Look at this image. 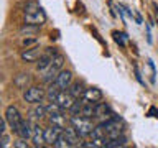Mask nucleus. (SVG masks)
Listing matches in <instances>:
<instances>
[{"label": "nucleus", "mask_w": 158, "mask_h": 148, "mask_svg": "<svg viewBox=\"0 0 158 148\" xmlns=\"http://www.w3.org/2000/svg\"><path fill=\"white\" fill-rule=\"evenodd\" d=\"M71 125L76 128V132L81 137L92 135L94 125H92L91 118H87V117H71Z\"/></svg>", "instance_id": "obj_4"}, {"label": "nucleus", "mask_w": 158, "mask_h": 148, "mask_svg": "<svg viewBox=\"0 0 158 148\" xmlns=\"http://www.w3.org/2000/svg\"><path fill=\"white\" fill-rule=\"evenodd\" d=\"M41 54H43L41 48L33 46V48H27V51L22 54V58H23V61H27V63H35L41 58Z\"/></svg>", "instance_id": "obj_12"}, {"label": "nucleus", "mask_w": 158, "mask_h": 148, "mask_svg": "<svg viewBox=\"0 0 158 148\" xmlns=\"http://www.w3.org/2000/svg\"><path fill=\"white\" fill-rule=\"evenodd\" d=\"M63 135L66 137V140L69 142V145L71 146H79L81 145V142H79V133L76 132V128L74 127H64L63 128Z\"/></svg>", "instance_id": "obj_11"}, {"label": "nucleus", "mask_w": 158, "mask_h": 148, "mask_svg": "<svg viewBox=\"0 0 158 148\" xmlns=\"http://www.w3.org/2000/svg\"><path fill=\"white\" fill-rule=\"evenodd\" d=\"M68 91L73 94L74 97L76 99H81L82 97V94H84V91H86V89H84V86H82V82H74V84H71V86L68 87Z\"/></svg>", "instance_id": "obj_20"}, {"label": "nucleus", "mask_w": 158, "mask_h": 148, "mask_svg": "<svg viewBox=\"0 0 158 148\" xmlns=\"http://www.w3.org/2000/svg\"><path fill=\"white\" fill-rule=\"evenodd\" d=\"M44 97H46V92L36 86H30L28 89H25V94H23V99L30 104H40Z\"/></svg>", "instance_id": "obj_6"}, {"label": "nucleus", "mask_w": 158, "mask_h": 148, "mask_svg": "<svg viewBox=\"0 0 158 148\" xmlns=\"http://www.w3.org/2000/svg\"><path fill=\"white\" fill-rule=\"evenodd\" d=\"M71 81H73V72L68 71V69H61V71L58 72V76L54 77L53 84L56 87H59L61 91H66V89L71 86Z\"/></svg>", "instance_id": "obj_7"}, {"label": "nucleus", "mask_w": 158, "mask_h": 148, "mask_svg": "<svg viewBox=\"0 0 158 148\" xmlns=\"http://www.w3.org/2000/svg\"><path fill=\"white\" fill-rule=\"evenodd\" d=\"M63 64H64V58L61 56V54H56L54 56V59L51 61V64L44 69V71H41V79L43 82H53L54 77L58 76V72L63 69Z\"/></svg>", "instance_id": "obj_3"}, {"label": "nucleus", "mask_w": 158, "mask_h": 148, "mask_svg": "<svg viewBox=\"0 0 158 148\" xmlns=\"http://www.w3.org/2000/svg\"><path fill=\"white\" fill-rule=\"evenodd\" d=\"M44 128H41L40 125H33V137H31V140H33V145L35 146H43V143H44V133H43Z\"/></svg>", "instance_id": "obj_17"}, {"label": "nucleus", "mask_w": 158, "mask_h": 148, "mask_svg": "<svg viewBox=\"0 0 158 148\" xmlns=\"http://www.w3.org/2000/svg\"><path fill=\"white\" fill-rule=\"evenodd\" d=\"M8 142H10L8 135H7V133H2V138H0V145H2V146H7Z\"/></svg>", "instance_id": "obj_25"}, {"label": "nucleus", "mask_w": 158, "mask_h": 148, "mask_svg": "<svg viewBox=\"0 0 158 148\" xmlns=\"http://www.w3.org/2000/svg\"><path fill=\"white\" fill-rule=\"evenodd\" d=\"M46 22V13L43 12V8L40 7V3L36 0H30L25 5V23H31V25H41Z\"/></svg>", "instance_id": "obj_2"}, {"label": "nucleus", "mask_w": 158, "mask_h": 148, "mask_svg": "<svg viewBox=\"0 0 158 148\" xmlns=\"http://www.w3.org/2000/svg\"><path fill=\"white\" fill-rule=\"evenodd\" d=\"M13 146H17V148H27V146H28V143L25 142V138H22V140L15 142V143H13Z\"/></svg>", "instance_id": "obj_24"}, {"label": "nucleus", "mask_w": 158, "mask_h": 148, "mask_svg": "<svg viewBox=\"0 0 158 148\" xmlns=\"http://www.w3.org/2000/svg\"><path fill=\"white\" fill-rule=\"evenodd\" d=\"M31 44H36V38H27V36H23V39H22V46L28 48V46H31Z\"/></svg>", "instance_id": "obj_23"}, {"label": "nucleus", "mask_w": 158, "mask_h": 148, "mask_svg": "<svg viewBox=\"0 0 158 148\" xmlns=\"http://www.w3.org/2000/svg\"><path fill=\"white\" fill-rule=\"evenodd\" d=\"M122 123L118 122L117 117H110L107 120H102L97 127H94L92 130V140H102V146H104V142L107 140H112L115 137H120L122 135Z\"/></svg>", "instance_id": "obj_1"}, {"label": "nucleus", "mask_w": 158, "mask_h": 148, "mask_svg": "<svg viewBox=\"0 0 158 148\" xmlns=\"http://www.w3.org/2000/svg\"><path fill=\"white\" fill-rule=\"evenodd\" d=\"M17 135L20 138H25V140H30L33 137V125H31V120H23V123L20 125Z\"/></svg>", "instance_id": "obj_14"}, {"label": "nucleus", "mask_w": 158, "mask_h": 148, "mask_svg": "<svg viewBox=\"0 0 158 148\" xmlns=\"http://www.w3.org/2000/svg\"><path fill=\"white\" fill-rule=\"evenodd\" d=\"M63 128L64 127H59V125H51V127L44 128V130H43V133H44V143L54 146V143L58 142L59 135L63 133Z\"/></svg>", "instance_id": "obj_9"}, {"label": "nucleus", "mask_w": 158, "mask_h": 148, "mask_svg": "<svg viewBox=\"0 0 158 148\" xmlns=\"http://www.w3.org/2000/svg\"><path fill=\"white\" fill-rule=\"evenodd\" d=\"M125 143H127V138L123 135H120V137L112 138V140L104 142V146H106V148H117V146H123Z\"/></svg>", "instance_id": "obj_18"}, {"label": "nucleus", "mask_w": 158, "mask_h": 148, "mask_svg": "<svg viewBox=\"0 0 158 148\" xmlns=\"http://www.w3.org/2000/svg\"><path fill=\"white\" fill-rule=\"evenodd\" d=\"M28 115H30V120L31 122H40L44 115H48V109L36 104V107H33L31 110L28 112Z\"/></svg>", "instance_id": "obj_15"}, {"label": "nucleus", "mask_w": 158, "mask_h": 148, "mask_svg": "<svg viewBox=\"0 0 158 148\" xmlns=\"http://www.w3.org/2000/svg\"><path fill=\"white\" fill-rule=\"evenodd\" d=\"M155 15H156V20H158V7L155 5Z\"/></svg>", "instance_id": "obj_26"}, {"label": "nucleus", "mask_w": 158, "mask_h": 148, "mask_svg": "<svg viewBox=\"0 0 158 148\" xmlns=\"http://www.w3.org/2000/svg\"><path fill=\"white\" fill-rule=\"evenodd\" d=\"M114 39H115L117 44H120V46H125L127 43V35L125 33H118V31H114Z\"/></svg>", "instance_id": "obj_21"}, {"label": "nucleus", "mask_w": 158, "mask_h": 148, "mask_svg": "<svg viewBox=\"0 0 158 148\" xmlns=\"http://www.w3.org/2000/svg\"><path fill=\"white\" fill-rule=\"evenodd\" d=\"M13 84L18 89H28L30 84H31V76H30V74H25V72L23 74H18V76H15Z\"/></svg>", "instance_id": "obj_16"}, {"label": "nucleus", "mask_w": 158, "mask_h": 148, "mask_svg": "<svg viewBox=\"0 0 158 148\" xmlns=\"http://www.w3.org/2000/svg\"><path fill=\"white\" fill-rule=\"evenodd\" d=\"M5 120L8 122L10 128H12V130L17 133L18 128H20V125L23 123V117H22V113H20V110H18L15 105H8L7 110H5Z\"/></svg>", "instance_id": "obj_5"}, {"label": "nucleus", "mask_w": 158, "mask_h": 148, "mask_svg": "<svg viewBox=\"0 0 158 148\" xmlns=\"http://www.w3.org/2000/svg\"><path fill=\"white\" fill-rule=\"evenodd\" d=\"M76 101H77V99L66 89V91H61V92H59V96L56 97V101H54V102H56L58 105L63 109V110H69V109L74 105V102H76Z\"/></svg>", "instance_id": "obj_8"}, {"label": "nucleus", "mask_w": 158, "mask_h": 148, "mask_svg": "<svg viewBox=\"0 0 158 148\" xmlns=\"http://www.w3.org/2000/svg\"><path fill=\"white\" fill-rule=\"evenodd\" d=\"M54 146H56V148H68V146H71V145H69V142L66 140V137L61 133V135H59V138H58V142L54 143Z\"/></svg>", "instance_id": "obj_22"}, {"label": "nucleus", "mask_w": 158, "mask_h": 148, "mask_svg": "<svg viewBox=\"0 0 158 148\" xmlns=\"http://www.w3.org/2000/svg\"><path fill=\"white\" fill-rule=\"evenodd\" d=\"M81 99L82 101H87V102H101L102 101V92H101V89H97V87H89L84 91Z\"/></svg>", "instance_id": "obj_13"}, {"label": "nucleus", "mask_w": 158, "mask_h": 148, "mask_svg": "<svg viewBox=\"0 0 158 148\" xmlns=\"http://www.w3.org/2000/svg\"><path fill=\"white\" fill-rule=\"evenodd\" d=\"M40 31V27L38 25H31V23H27V25H23L22 28H20V35L22 36H31V35H36Z\"/></svg>", "instance_id": "obj_19"}, {"label": "nucleus", "mask_w": 158, "mask_h": 148, "mask_svg": "<svg viewBox=\"0 0 158 148\" xmlns=\"http://www.w3.org/2000/svg\"><path fill=\"white\" fill-rule=\"evenodd\" d=\"M114 115L110 107L106 102H97L96 104V112H94V118H101V120H107Z\"/></svg>", "instance_id": "obj_10"}]
</instances>
